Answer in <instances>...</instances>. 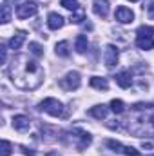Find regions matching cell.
<instances>
[{
	"instance_id": "obj_20",
	"label": "cell",
	"mask_w": 154,
	"mask_h": 156,
	"mask_svg": "<svg viewBox=\"0 0 154 156\" xmlns=\"http://www.w3.org/2000/svg\"><path fill=\"white\" fill-rule=\"evenodd\" d=\"M11 20V7H9V4L5 2L4 5H2V18H0V22L2 24H7Z\"/></svg>"
},
{
	"instance_id": "obj_13",
	"label": "cell",
	"mask_w": 154,
	"mask_h": 156,
	"mask_svg": "<svg viewBox=\"0 0 154 156\" xmlns=\"http://www.w3.org/2000/svg\"><path fill=\"white\" fill-rule=\"evenodd\" d=\"M136 45L143 51H149L154 47V38L151 37H136Z\"/></svg>"
},
{
	"instance_id": "obj_6",
	"label": "cell",
	"mask_w": 154,
	"mask_h": 156,
	"mask_svg": "<svg viewBox=\"0 0 154 156\" xmlns=\"http://www.w3.org/2000/svg\"><path fill=\"white\" fill-rule=\"evenodd\" d=\"M118 60H120L118 47L113 45V44H109V45L105 47V51H103V62H105L107 69H114L116 66H118Z\"/></svg>"
},
{
	"instance_id": "obj_11",
	"label": "cell",
	"mask_w": 154,
	"mask_h": 156,
	"mask_svg": "<svg viewBox=\"0 0 154 156\" xmlns=\"http://www.w3.org/2000/svg\"><path fill=\"white\" fill-rule=\"evenodd\" d=\"M114 80H116V83H118L121 89H129V87H131V83H132V78H131V75H129L127 71L118 73Z\"/></svg>"
},
{
	"instance_id": "obj_10",
	"label": "cell",
	"mask_w": 154,
	"mask_h": 156,
	"mask_svg": "<svg viewBox=\"0 0 154 156\" xmlns=\"http://www.w3.org/2000/svg\"><path fill=\"white\" fill-rule=\"evenodd\" d=\"M47 26H49V29H53V31L60 29V27L64 26V16L58 15V13H49V16H47Z\"/></svg>"
},
{
	"instance_id": "obj_33",
	"label": "cell",
	"mask_w": 154,
	"mask_h": 156,
	"mask_svg": "<svg viewBox=\"0 0 154 156\" xmlns=\"http://www.w3.org/2000/svg\"><path fill=\"white\" fill-rule=\"evenodd\" d=\"M131 2H138V0H131Z\"/></svg>"
},
{
	"instance_id": "obj_17",
	"label": "cell",
	"mask_w": 154,
	"mask_h": 156,
	"mask_svg": "<svg viewBox=\"0 0 154 156\" xmlns=\"http://www.w3.org/2000/svg\"><path fill=\"white\" fill-rule=\"evenodd\" d=\"M54 51H56V55L58 56H69V44L65 42V40H62V42H58L56 44V47H54Z\"/></svg>"
},
{
	"instance_id": "obj_24",
	"label": "cell",
	"mask_w": 154,
	"mask_h": 156,
	"mask_svg": "<svg viewBox=\"0 0 154 156\" xmlns=\"http://www.w3.org/2000/svg\"><path fill=\"white\" fill-rule=\"evenodd\" d=\"M29 51H31L35 56H38V58L44 56V49H42V45L37 44V42H31V44H29Z\"/></svg>"
},
{
	"instance_id": "obj_1",
	"label": "cell",
	"mask_w": 154,
	"mask_h": 156,
	"mask_svg": "<svg viewBox=\"0 0 154 156\" xmlns=\"http://www.w3.org/2000/svg\"><path fill=\"white\" fill-rule=\"evenodd\" d=\"M7 73L15 87L22 91H33L40 87V83L44 82V69L40 67V64L35 60H29L24 55H18L16 58H13Z\"/></svg>"
},
{
	"instance_id": "obj_23",
	"label": "cell",
	"mask_w": 154,
	"mask_h": 156,
	"mask_svg": "<svg viewBox=\"0 0 154 156\" xmlns=\"http://www.w3.org/2000/svg\"><path fill=\"white\" fill-rule=\"evenodd\" d=\"M11 153H13L11 144H9L7 140H2V144H0V154H2V156H9Z\"/></svg>"
},
{
	"instance_id": "obj_3",
	"label": "cell",
	"mask_w": 154,
	"mask_h": 156,
	"mask_svg": "<svg viewBox=\"0 0 154 156\" xmlns=\"http://www.w3.org/2000/svg\"><path fill=\"white\" fill-rule=\"evenodd\" d=\"M38 109L44 111V113H47V115H51V116H62L64 115V105L56 98H45V100H42Z\"/></svg>"
},
{
	"instance_id": "obj_4",
	"label": "cell",
	"mask_w": 154,
	"mask_h": 156,
	"mask_svg": "<svg viewBox=\"0 0 154 156\" xmlns=\"http://www.w3.org/2000/svg\"><path fill=\"white\" fill-rule=\"evenodd\" d=\"M58 83H60V87H62L64 91H75V89L80 87V83H82L80 73H78V71H69L64 78H60Z\"/></svg>"
},
{
	"instance_id": "obj_29",
	"label": "cell",
	"mask_w": 154,
	"mask_h": 156,
	"mask_svg": "<svg viewBox=\"0 0 154 156\" xmlns=\"http://www.w3.org/2000/svg\"><path fill=\"white\" fill-rule=\"evenodd\" d=\"M152 105L151 104H134L132 105V109H136V111H140V109H151Z\"/></svg>"
},
{
	"instance_id": "obj_7",
	"label": "cell",
	"mask_w": 154,
	"mask_h": 156,
	"mask_svg": "<svg viewBox=\"0 0 154 156\" xmlns=\"http://www.w3.org/2000/svg\"><path fill=\"white\" fill-rule=\"evenodd\" d=\"M114 18L120 24H131V22L134 20V13H132L129 7H125V5H120V7H116Z\"/></svg>"
},
{
	"instance_id": "obj_34",
	"label": "cell",
	"mask_w": 154,
	"mask_h": 156,
	"mask_svg": "<svg viewBox=\"0 0 154 156\" xmlns=\"http://www.w3.org/2000/svg\"><path fill=\"white\" fill-rule=\"evenodd\" d=\"M151 156H154V154H151Z\"/></svg>"
},
{
	"instance_id": "obj_9",
	"label": "cell",
	"mask_w": 154,
	"mask_h": 156,
	"mask_svg": "<svg viewBox=\"0 0 154 156\" xmlns=\"http://www.w3.org/2000/svg\"><path fill=\"white\" fill-rule=\"evenodd\" d=\"M93 11H94L98 16L105 18V16L109 15V2H107V0H94V4H93Z\"/></svg>"
},
{
	"instance_id": "obj_14",
	"label": "cell",
	"mask_w": 154,
	"mask_h": 156,
	"mask_svg": "<svg viewBox=\"0 0 154 156\" xmlns=\"http://www.w3.org/2000/svg\"><path fill=\"white\" fill-rule=\"evenodd\" d=\"M89 83H91V87H94V89H100V91H107V89H109V82H107V78L93 76Z\"/></svg>"
},
{
	"instance_id": "obj_15",
	"label": "cell",
	"mask_w": 154,
	"mask_h": 156,
	"mask_svg": "<svg viewBox=\"0 0 154 156\" xmlns=\"http://www.w3.org/2000/svg\"><path fill=\"white\" fill-rule=\"evenodd\" d=\"M87 45H89V42H87V37H85V35H78L76 40H75V49H76V53L83 55V53L87 51Z\"/></svg>"
},
{
	"instance_id": "obj_30",
	"label": "cell",
	"mask_w": 154,
	"mask_h": 156,
	"mask_svg": "<svg viewBox=\"0 0 154 156\" xmlns=\"http://www.w3.org/2000/svg\"><path fill=\"white\" fill-rule=\"evenodd\" d=\"M142 147H143V149H152L154 145H152V144H145V142H143V144H142Z\"/></svg>"
},
{
	"instance_id": "obj_26",
	"label": "cell",
	"mask_w": 154,
	"mask_h": 156,
	"mask_svg": "<svg viewBox=\"0 0 154 156\" xmlns=\"http://www.w3.org/2000/svg\"><path fill=\"white\" fill-rule=\"evenodd\" d=\"M121 153L127 154V156H140V151H136L134 147H125V145H123V151Z\"/></svg>"
},
{
	"instance_id": "obj_25",
	"label": "cell",
	"mask_w": 154,
	"mask_h": 156,
	"mask_svg": "<svg viewBox=\"0 0 154 156\" xmlns=\"http://www.w3.org/2000/svg\"><path fill=\"white\" fill-rule=\"evenodd\" d=\"M107 147L113 149L114 153H121V151H123V145H121L120 142H116V140H107Z\"/></svg>"
},
{
	"instance_id": "obj_28",
	"label": "cell",
	"mask_w": 154,
	"mask_h": 156,
	"mask_svg": "<svg viewBox=\"0 0 154 156\" xmlns=\"http://www.w3.org/2000/svg\"><path fill=\"white\" fill-rule=\"evenodd\" d=\"M5 60H7V49L5 45H0V62L5 64Z\"/></svg>"
},
{
	"instance_id": "obj_5",
	"label": "cell",
	"mask_w": 154,
	"mask_h": 156,
	"mask_svg": "<svg viewBox=\"0 0 154 156\" xmlns=\"http://www.w3.org/2000/svg\"><path fill=\"white\" fill-rule=\"evenodd\" d=\"M38 13V4L35 0H27V2H22L18 7H16V16L20 20H26L29 16H35Z\"/></svg>"
},
{
	"instance_id": "obj_32",
	"label": "cell",
	"mask_w": 154,
	"mask_h": 156,
	"mask_svg": "<svg viewBox=\"0 0 154 156\" xmlns=\"http://www.w3.org/2000/svg\"><path fill=\"white\" fill-rule=\"evenodd\" d=\"M151 123H152V127H154V115L151 116Z\"/></svg>"
},
{
	"instance_id": "obj_12",
	"label": "cell",
	"mask_w": 154,
	"mask_h": 156,
	"mask_svg": "<svg viewBox=\"0 0 154 156\" xmlns=\"http://www.w3.org/2000/svg\"><path fill=\"white\" fill-rule=\"evenodd\" d=\"M24 42H26V31H16L15 37H11V40H9V47L11 49H20Z\"/></svg>"
},
{
	"instance_id": "obj_27",
	"label": "cell",
	"mask_w": 154,
	"mask_h": 156,
	"mask_svg": "<svg viewBox=\"0 0 154 156\" xmlns=\"http://www.w3.org/2000/svg\"><path fill=\"white\" fill-rule=\"evenodd\" d=\"M20 151L24 153V156H37V151H33V149H29L26 145H20Z\"/></svg>"
},
{
	"instance_id": "obj_8",
	"label": "cell",
	"mask_w": 154,
	"mask_h": 156,
	"mask_svg": "<svg viewBox=\"0 0 154 156\" xmlns=\"http://www.w3.org/2000/svg\"><path fill=\"white\" fill-rule=\"evenodd\" d=\"M29 125H31V122H29V118L27 116H24V115H16V116H13V127H15L16 131L26 133V131L29 129Z\"/></svg>"
},
{
	"instance_id": "obj_22",
	"label": "cell",
	"mask_w": 154,
	"mask_h": 156,
	"mask_svg": "<svg viewBox=\"0 0 154 156\" xmlns=\"http://www.w3.org/2000/svg\"><path fill=\"white\" fill-rule=\"evenodd\" d=\"M83 16H85V13H83V9H78V11H75V13L71 15V18H69V22H71V24H82V20H83Z\"/></svg>"
},
{
	"instance_id": "obj_16",
	"label": "cell",
	"mask_w": 154,
	"mask_h": 156,
	"mask_svg": "<svg viewBox=\"0 0 154 156\" xmlns=\"http://www.w3.org/2000/svg\"><path fill=\"white\" fill-rule=\"evenodd\" d=\"M89 115L98 118V120H103V118L107 116V107L105 105H94V107L89 109Z\"/></svg>"
},
{
	"instance_id": "obj_2",
	"label": "cell",
	"mask_w": 154,
	"mask_h": 156,
	"mask_svg": "<svg viewBox=\"0 0 154 156\" xmlns=\"http://www.w3.org/2000/svg\"><path fill=\"white\" fill-rule=\"evenodd\" d=\"M67 134L71 136V142H69V144H73V145H75L76 149H80V151L87 149V147L91 145V142H93L91 134L85 133V131H82V129H75V131H71V133H67Z\"/></svg>"
},
{
	"instance_id": "obj_31",
	"label": "cell",
	"mask_w": 154,
	"mask_h": 156,
	"mask_svg": "<svg viewBox=\"0 0 154 156\" xmlns=\"http://www.w3.org/2000/svg\"><path fill=\"white\" fill-rule=\"evenodd\" d=\"M45 156H60V154H58V151H49Z\"/></svg>"
},
{
	"instance_id": "obj_21",
	"label": "cell",
	"mask_w": 154,
	"mask_h": 156,
	"mask_svg": "<svg viewBox=\"0 0 154 156\" xmlns=\"http://www.w3.org/2000/svg\"><path fill=\"white\" fill-rule=\"evenodd\" d=\"M60 4H62V7H65V9L73 11V13L80 9V4H78V0H62Z\"/></svg>"
},
{
	"instance_id": "obj_18",
	"label": "cell",
	"mask_w": 154,
	"mask_h": 156,
	"mask_svg": "<svg viewBox=\"0 0 154 156\" xmlns=\"http://www.w3.org/2000/svg\"><path fill=\"white\" fill-rule=\"evenodd\" d=\"M111 111L114 113V115H121L123 111H125V104L121 102V100H111Z\"/></svg>"
},
{
	"instance_id": "obj_19",
	"label": "cell",
	"mask_w": 154,
	"mask_h": 156,
	"mask_svg": "<svg viewBox=\"0 0 154 156\" xmlns=\"http://www.w3.org/2000/svg\"><path fill=\"white\" fill-rule=\"evenodd\" d=\"M136 37H151V38H154V27H151V26H142V27H138Z\"/></svg>"
}]
</instances>
